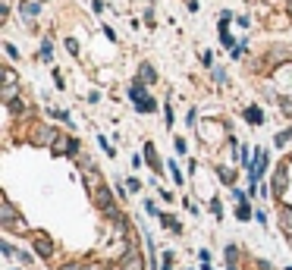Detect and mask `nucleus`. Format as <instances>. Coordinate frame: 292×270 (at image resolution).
Masks as SVG:
<instances>
[{"mask_svg": "<svg viewBox=\"0 0 292 270\" xmlns=\"http://www.w3.org/2000/svg\"><path fill=\"white\" fill-rule=\"evenodd\" d=\"M32 248H35L41 258H50V254H54V242H50L48 233H32Z\"/></svg>", "mask_w": 292, "mask_h": 270, "instance_id": "obj_1", "label": "nucleus"}, {"mask_svg": "<svg viewBox=\"0 0 292 270\" xmlns=\"http://www.w3.org/2000/svg\"><path fill=\"white\" fill-rule=\"evenodd\" d=\"M57 138H60V132L54 126H35V132H32V142L35 144H50V148H54Z\"/></svg>", "mask_w": 292, "mask_h": 270, "instance_id": "obj_2", "label": "nucleus"}, {"mask_svg": "<svg viewBox=\"0 0 292 270\" xmlns=\"http://www.w3.org/2000/svg\"><path fill=\"white\" fill-rule=\"evenodd\" d=\"M270 192H274V195H283V192H286V163H280V167H276V173L270 176Z\"/></svg>", "mask_w": 292, "mask_h": 270, "instance_id": "obj_3", "label": "nucleus"}, {"mask_svg": "<svg viewBox=\"0 0 292 270\" xmlns=\"http://www.w3.org/2000/svg\"><path fill=\"white\" fill-rule=\"evenodd\" d=\"M54 151H57V154H79V142H76V138H69V135H60L54 142Z\"/></svg>", "mask_w": 292, "mask_h": 270, "instance_id": "obj_4", "label": "nucleus"}, {"mask_svg": "<svg viewBox=\"0 0 292 270\" xmlns=\"http://www.w3.org/2000/svg\"><path fill=\"white\" fill-rule=\"evenodd\" d=\"M123 270H145V258L135 252V248H129L123 258Z\"/></svg>", "mask_w": 292, "mask_h": 270, "instance_id": "obj_5", "label": "nucleus"}, {"mask_svg": "<svg viewBox=\"0 0 292 270\" xmlns=\"http://www.w3.org/2000/svg\"><path fill=\"white\" fill-rule=\"evenodd\" d=\"M138 82L142 85H154L157 82V69L151 66V63H142V66H138Z\"/></svg>", "mask_w": 292, "mask_h": 270, "instance_id": "obj_6", "label": "nucleus"}, {"mask_svg": "<svg viewBox=\"0 0 292 270\" xmlns=\"http://www.w3.org/2000/svg\"><path fill=\"white\" fill-rule=\"evenodd\" d=\"M129 97H132V101H135V104H142L145 97H148V91H145V85L138 82V79H135V82L129 85Z\"/></svg>", "mask_w": 292, "mask_h": 270, "instance_id": "obj_7", "label": "nucleus"}, {"mask_svg": "<svg viewBox=\"0 0 292 270\" xmlns=\"http://www.w3.org/2000/svg\"><path fill=\"white\" fill-rule=\"evenodd\" d=\"M145 160H148L151 163V167H154V170H161V157H157V148H154V144H145Z\"/></svg>", "mask_w": 292, "mask_h": 270, "instance_id": "obj_8", "label": "nucleus"}, {"mask_svg": "<svg viewBox=\"0 0 292 270\" xmlns=\"http://www.w3.org/2000/svg\"><path fill=\"white\" fill-rule=\"evenodd\" d=\"M280 226L286 229V233H292V207H289V204H283V207H280Z\"/></svg>", "mask_w": 292, "mask_h": 270, "instance_id": "obj_9", "label": "nucleus"}, {"mask_svg": "<svg viewBox=\"0 0 292 270\" xmlns=\"http://www.w3.org/2000/svg\"><path fill=\"white\" fill-rule=\"evenodd\" d=\"M135 110H138V113H154V110H157V101H154V97H145V101L142 104H135Z\"/></svg>", "mask_w": 292, "mask_h": 270, "instance_id": "obj_10", "label": "nucleus"}, {"mask_svg": "<svg viewBox=\"0 0 292 270\" xmlns=\"http://www.w3.org/2000/svg\"><path fill=\"white\" fill-rule=\"evenodd\" d=\"M245 120H248V123H255V126H261V123H264L261 107H248V110H245Z\"/></svg>", "mask_w": 292, "mask_h": 270, "instance_id": "obj_11", "label": "nucleus"}, {"mask_svg": "<svg viewBox=\"0 0 292 270\" xmlns=\"http://www.w3.org/2000/svg\"><path fill=\"white\" fill-rule=\"evenodd\" d=\"M6 107H10V110H13V113H16V116H22V113H29V104H25V101H22V97H16V101H13V104H6Z\"/></svg>", "mask_w": 292, "mask_h": 270, "instance_id": "obj_12", "label": "nucleus"}, {"mask_svg": "<svg viewBox=\"0 0 292 270\" xmlns=\"http://www.w3.org/2000/svg\"><path fill=\"white\" fill-rule=\"evenodd\" d=\"M236 217H239V220H248V217H251V207H248L245 201H239V207H236Z\"/></svg>", "mask_w": 292, "mask_h": 270, "instance_id": "obj_13", "label": "nucleus"}, {"mask_svg": "<svg viewBox=\"0 0 292 270\" xmlns=\"http://www.w3.org/2000/svg\"><path fill=\"white\" fill-rule=\"evenodd\" d=\"M38 13H41V6H38V3H22V16H38Z\"/></svg>", "mask_w": 292, "mask_h": 270, "instance_id": "obj_14", "label": "nucleus"}, {"mask_svg": "<svg viewBox=\"0 0 292 270\" xmlns=\"http://www.w3.org/2000/svg\"><path fill=\"white\" fill-rule=\"evenodd\" d=\"M161 223H163L167 229H176V233H179V223H176V217H170V214H161Z\"/></svg>", "mask_w": 292, "mask_h": 270, "instance_id": "obj_15", "label": "nucleus"}, {"mask_svg": "<svg viewBox=\"0 0 292 270\" xmlns=\"http://www.w3.org/2000/svg\"><path fill=\"white\" fill-rule=\"evenodd\" d=\"M3 101H6V104L16 101V85H3Z\"/></svg>", "mask_w": 292, "mask_h": 270, "instance_id": "obj_16", "label": "nucleus"}, {"mask_svg": "<svg viewBox=\"0 0 292 270\" xmlns=\"http://www.w3.org/2000/svg\"><path fill=\"white\" fill-rule=\"evenodd\" d=\"M0 254H3V258H13V254H16V248H13L10 242L3 239V242H0Z\"/></svg>", "mask_w": 292, "mask_h": 270, "instance_id": "obj_17", "label": "nucleus"}, {"mask_svg": "<svg viewBox=\"0 0 292 270\" xmlns=\"http://www.w3.org/2000/svg\"><path fill=\"white\" fill-rule=\"evenodd\" d=\"M3 85H16V72L10 66H3Z\"/></svg>", "mask_w": 292, "mask_h": 270, "instance_id": "obj_18", "label": "nucleus"}, {"mask_svg": "<svg viewBox=\"0 0 292 270\" xmlns=\"http://www.w3.org/2000/svg\"><path fill=\"white\" fill-rule=\"evenodd\" d=\"M170 176H173V182L176 186H182V173H179V167H176V160L170 163Z\"/></svg>", "mask_w": 292, "mask_h": 270, "instance_id": "obj_19", "label": "nucleus"}, {"mask_svg": "<svg viewBox=\"0 0 292 270\" xmlns=\"http://www.w3.org/2000/svg\"><path fill=\"white\" fill-rule=\"evenodd\" d=\"M286 142H292V129H286V132L276 135V148H280V144H286Z\"/></svg>", "mask_w": 292, "mask_h": 270, "instance_id": "obj_20", "label": "nucleus"}, {"mask_svg": "<svg viewBox=\"0 0 292 270\" xmlns=\"http://www.w3.org/2000/svg\"><path fill=\"white\" fill-rule=\"evenodd\" d=\"M97 142H101V148H104V154H107V157H114V154H116V151H114V148H110V142H107V138H104V135H101V138H97Z\"/></svg>", "mask_w": 292, "mask_h": 270, "instance_id": "obj_21", "label": "nucleus"}, {"mask_svg": "<svg viewBox=\"0 0 292 270\" xmlns=\"http://www.w3.org/2000/svg\"><path fill=\"white\" fill-rule=\"evenodd\" d=\"M50 54H54V48H50V41L41 44V60H50Z\"/></svg>", "mask_w": 292, "mask_h": 270, "instance_id": "obj_22", "label": "nucleus"}, {"mask_svg": "<svg viewBox=\"0 0 292 270\" xmlns=\"http://www.w3.org/2000/svg\"><path fill=\"white\" fill-rule=\"evenodd\" d=\"M66 50H69V54H72V57H76V54H79V44H76V38H66Z\"/></svg>", "mask_w": 292, "mask_h": 270, "instance_id": "obj_23", "label": "nucleus"}, {"mask_svg": "<svg viewBox=\"0 0 292 270\" xmlns=\"http://www.w3.org/2000/svg\"><path fill=\"white\" fill-rule=\"evenodd\" d=\"M138 189H142V182H138V179H126V192H138Z\"/></svg>", "mask_w": 292, "mask_h": 270, "instance_id": "obj_24", "label": "nucleus"}, {"mask_svg": "<svg viewBox=\"0 0 292 270\" xmlns=\"http://www.w3.org/2000/svg\"><path fill=\"white\" fill-rule=\"evenodd\" d=\"M220 179H223V182H227V186H229V182H233V170H227V167H220Z\"/></svg>", "mask_w": 292, "mask_h": 270, "instance_id": "obj_25", "label": "nucleus"}, {"mask_svg": "<svg viewBox=\"0 0 292 270\" xmlns=\"http://www.w3.org/2000/svg\"><path fill=\"white\" fill-rule=\"evenodd\" d=\"M145 210H148L151 217H161V210H157V207H154V204H151V201H145Z\"/></svg>", "mask_w": 292, "mask_h": 270, "instance_id": "obj_26", "label": "nucleus"}, {"mask_svg": "<svg viewBox=\"0 0 292 270\" xmlns=\"http://www.w3.org/2000/svg\"><path fill=\"white\" fill-rule=\"evenodd\" d=\"M280 107H283V113L292 116V101H280Z\"/></svg>", "mask_w": 292, "mask_h": 270, "instance_id": "obj_27", "label": "nucleus"}, {"mask_svg": "<svg viewBox=\"0 0 292 270\" xmlns=\"http://www.w3.org/2000/svg\"><path fill=\"white\" fill-rule=\"evenodd\" d=\"M163 116H167V126H173V110H170V104L163 107Z\"/></svg>", "mask_w": 292, "mask_h": 270, "instance_id": "obj_28", "label": "nucleus"}, {"mask_svg": "<svg viewBox=\"0 0 292 270\" xmlns=\"http://www.w3.org/2000/svg\"><path fill=\"white\" fill-rule=\"evenodd\" d=\"M3 50H6V54H10V57H13V60H16V57H19V50H16V48H13V44H3Z\"/></svg>", "mask_w": 292, "mask_h": 270, "instance_id": "obj_29", "label": "nucleus"}, {"mask_svg": "<svg viewBox=\"0 0 292 270\" xmlns=\"http://www.w3.org/2000/svg\"><path fill=\"white\" fill-rule=\"evenodd\" d=\"M60 270H85V267H82V264H63Z\"/></svg>", "mask_w": 292, "mask_h": 270, "instance_id": "obj_30", "label": "nucleus"}, {"mask_svg": "<svg viewBox=\"0 0 292 270\" xmlns=\"http://www.w3.org/2000/svg\"><path fill=\"white\" fill-rule=\"evenodd\" d=\"M163 270H173V258H170V254L163 258Z\"/></svg>", "mask_w": 292, "mask_h": 270, "instance_id": "obj_31", "label": "nucleus"}, {"mask_svg": "<svg viewBox=\"0 0 292 270\" xmlns=\"http://www.w3.org/2000/svg\"><path fill=\"white\" fill-rule=\"evenodd\" d=\"M289 13H292V0H289Z\"/></svg>", "mask_w": 292, "mask_h": 270, "instance_id": "obj_32", "label": "nucleus"}]
</instances>
